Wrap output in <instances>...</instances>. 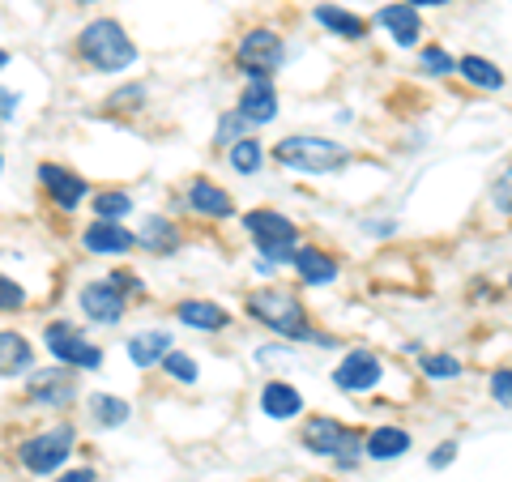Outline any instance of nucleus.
I'll list each match as a JSON object with an SVG mask.
<instances>
[{"mask_svg":"<svg viewBox=\"0 0 512 482\" xmlns=\"http://www.w3.org/2000/svg\"><path fill=\"white\" fill-rule=\"evenodd\" d=\"M248 316L261 320L265 329H274L291 342H312V346H333V337L325 333H312L308 325V308L299 303V295L282 291V286H265V291H252L248 295Z\"/></svg>","mask_w":512,"mask_h":482,"instance_id":"nucleus-1","label":"nucleus"},{"mask_svg":"<svg viewBox=\"0 0 512 482\" xmlns=\"http://www.w3.org/2000/svg\"><path fill=\"white\" fill-rule=\"evenodd\" d=\"M77 52L86 56V64L94 73H120L137 60V47L128 39V30L116 18H94L86 22V30L77 35Z\"/></svg>","mask_w":512,"mask_h":482,"instance_id":"nucleus-2","label":"nucleus"},{"mask_svg":"<svg viewBox=\"0 0 512 482\" xmlns=\"http://www.w3.org/2000/svg\"><path fill=\"white\" fill-rule=\"evenodd\" d=\"M274 158L299 175H333L350 163V150L338 146V141H329V137H303L299 133V137H282Z\"/></svg>","mask_w":512,"mask_h":482,"instance_id":"nucleus-3","label":"nucleus"},{"mask_svg":"<svg viewBox=\"0 0 512 482\" xmlns=\"http://www.w3.org/2000/svg\"><path fill=\"white\" fill-rule=\"evenodd\" d=\"M299 444L308 448V453H316V457H333V461L342 465V470H350V465H359V453H363L359 431H350L346 423L329 419V414H316V419L303 423Z\"/></svg>","mask_w":512,"mask_h":482,"instance_id":"nucleus-4","label":"nucleus"},{"mask_svg":"<svg viewBox=\"0 0 512 482\" xmlns=\"http://www.w3.org/2000/svg\"><path fill=\"white\" fill-rule=\"evenodd\" d=\"M244 227L252 231L256 252H261L269 265L274 261H295L299 231H295L291 218H282L278 210H252V214H244Z\"/></svg>","mask_w":512,"mask_h":482,"instance_id":"nucleus-5","label":"nucleus"},{"mask_svg":"<svg viewBox=\"0 0 512 482\" xmlns=\"http://www.w3.org/2000/svg\"><path fill=\"white\" fill-rule=\"evenodd\" d=\"M235 60H239V69H244L248 82H269V77L282 69L286 47H282V39L274 35V30L261 26V30H248V35L239 39Z\"/></svg>","mask_w":512,"mask_h":482,"instance_id":"nucleus-6","label":"nucleus"},{"mask_svg":"<svg viewBox=\"0 0 512 482\" xmlns=\"http://www.w3.org/2000/svg\"><path fill=\"white\" fill-rule=\"evenodd\" d=\"M43 346L52 350V359H60L64 367H99L103 363V350L99 346H90L86 342V333L69 325V320H56V325H47L43 329Z\"/></svg>","mask_w":512,"mask_h":482,"instance_id":"nucleus-7","label":"nucleus"},{"mask_svg":"<svg viewBox=\"0 0 512 482\" xmlns=\"http://www.w3.org/2000/svg\"><path fill=\"white\" fill-rule=\"evenodd\" d=\"M69 453H73V427H56V431H43V436H30L18 457H22V465L30 474L47 478L69 461Z\"/></svg>","mask_w":512,"mask_h":482,"instance_id":"nucleus-8","label":"nucleus"},{"mask_svg":"<svg viewBox=\"0 0 512 482\" xmlns=\"http://www.w3.org/2000/svg\"><path fill=\"white\" fill-rule=\"evenodd\" d=\"M384 380V363L372 355V350H350V355L333 367V384H338V393H372L376 384Z\"/></svg>","mask_w":512,"mask_h":482,"instance_id":"nucleus-9","label":"nucleus"},{"mask_svg":"<svg viewBox=\"0 0 512 482\" xmlns=\"http://www.w3.org/2000/svg\"><path fill=\"white\" fill-rule=\"evenodd\" d=\"M77 303H82L86 320H94V325H120L124 320V291L111 278L107 282H86Z\"/></svg>","mask_w":512,"mask_h":482,"instance_id":"nucleus-10","label":"nucleus"},{"mask_svg":"<svg viewBox=\"0 0 512 482\" xmlns=\"http://www.w3.org/2000/svg\"><path fill=\"white\" fill-rule=\"evenodd\" d=\"M30 401L35 406H47V410H60V406H69L73 393H77V376H73V367H52V372H39V376H30Z\"/></svg>","mask_w":512,"mask_h":482,"instance_id":"nucleus-11","label":"nucleus"},{"mask_svg":"<svg viewBox=\"0 0 512 482\" xmlns=\"http://www.w3.org/2000/svg\"><path fill=\"white\" fill-rule=\"evenodd\" d=\"M376 22L389 30L397 47H414L419 35H423V18H419V9H414L410 0H393V5H384L376 13Z\"/></svg>","mask_w":512,"mask_h":482,"instance_id":"nucleus-12","label":"nucleus"},{"mask_svg":"<svg viewBox=\"0 0 512 482\" xmlns=\"http://www.w3.org/2000/svg\"><path fill=\"white\" fill-rule=\"evenodd\" d=\"M39 184L52 192V201L60 205V210H77V201L86 197V180L82 175H73L69 167H60V163H43L39 167Z\"/></svg>","mask_w":512,"mask_h":482,"instance_id":"nucleus-13","label":"nucleus"},{"mask_svg":"<svg viewBox=\"0 0 512 482\" xmlns=\"http://www.w3.org/2000/svg\"><path fill=\"white\" fill-rule=\"evenodd\" d=\"M82 244H86V252H94V256H124L128 248L137 244V235H133V231H124L120 222H107V218H99V222H94V227H86Z\"/></svg>","mask_w":512,"mask_h":482,"instance_id":"nucleus-14","label":"nucleus"},{"mask_svg":"<svg viewBox=\"0 0 512 482\" xmlns=\"http://www.w3.org/2000/svg\"><path fill=\"white\" fill-rule=\"evenodd\" d=\"M261 410L269 414V419H295V414H303V393L295 389V384L286 380H269L261 389Z\"/></svg>","mask_w":512,"mask_h":482,"instance_id":"nucleus-15","label":"nucleus"},{"mask_svg":"<svg viewBox=\"0 0 512 482\" xmlns=\"http://www.w3.org/2000/svg\"><path fill=\"white\" fill-rule=\"evenodd\" d=\"M188 205H192L197 214H205V218H231V214H235L231 192H222V188L210 184V180H192V184H188Z\"/></svg>","mask_w":512,"mask_h":482,"instance_id":"nucleus-16","label":"nucleus"},{"mask_svg":"<svg viewBox=\"0 0 512 482\" xmlns=\"http://www.w3.org/2000/svg\"><path fill=\"white\" fill-rule=\"evenodd\" d=\"M239 111H244L248 124H269L278 116V94L269 82H248V90L239 94Z\"/></svg>","mask_w":512,"mask_h":482,"instance_id":"nucleus-17","label":"nucleus"},{"mask_svg":"<svg viewBox=\"0 0 512 482\" xmlns=\"http://www.w3.org/2000/svg\"><path fill=\"white\" fill-rule=\"evenodd\" d=\"M363 453L372 457V461L406 457V453H410V431H402V427H376V431H367Z\"/></svg>","mask_w":512,"mask_h":482,"instance_id":"nucleus-18","label":"nucleus"},{"mask_svg":"<svg viewBox=\"0 0 512 482\" xmlns=\"http://www.w3.org/2000/svg\"><path fill=\"white\" fill-rule=\"evenodd\" d=\"M291 265H295V273H299V278L308 282V286H329L333 278H338V261H333V256H325L320 248H299Z\"/></svg>","mask_w":512,"mask_h":482,"instance_id":"nucleus-19","label":"nucleus"},{"mask_svg":"<svg viewBox=\"0 0 512 482\" xmlns=\"http://www.w3.org/2000/svg\"><path fill=\"white\" fill-rule=\"evenodd\" d=\"M30 363H35V350H30V342L22 333H9L0 329V376H22L30 372Z\"/></svg>","mask_w":512,"mask_h":482,"instance_id":"nucleus-20","label":"nucleus"},{"mask_svg":"<svg viewBox=\"0 0 512 482\" xmlns=\"http://www.w3.org/2000/svg\"><path fill=\"white\" fill-rule=\"evenodd\" d=\"M312 18L329 30V35H338V39H363L367 35V22L359 18V13H350L342 5H316Z\"/></svg>","mask_w":512,"mask_h":482,"instance_id":"nucleus-21","label":"nucleus"},{"mask_svg":"<svg viewBox=\"0 0 512 482\" xmlns=\"http://www.w3.org/2000/svg\"><path fill=\"white\" fill-rule=\"evenodd\" d=\"M457 73L466 77L470 86H478V90H504V69L495 60H487V56H461L457 60Z\"/></svg>","mask_w":512,"mask_h":482,"instance_id":"nucleus-22","label":"nucleus"},{"mask_svg":"<svg viewBox=\"0 0 512 482\" xmlns=\"http://www.w3.org/2000/svg\"><path fill=\"white\" fill-rule=\"evenodd\" d=\"M167 355H171V333H163V329L137 333L133 342H128V359H133L137 367H154V363H163Z\"/></svg>","mask_w":512,"mask_h":482,"instance_id":"nucleus-23","label":"nucleus"},{"mask_svg":"<svg viewBox=\"0 0 512 482\" xmlns=\"http://www.w3.org/2000/svg\"><path fill=\"white\" fill-rule=\"evenodd\" d=\"M180 320H184L188 329L214 333V329L227 325V312H222L218 303H210V299H184V303H180Z\"/></svg>","mask_w":512,"mask_h":482,"instance_id":"nucleus-24","label":"nucleus"},{"mask_svg":"<svg viewBox=\"0 0 512 482\" xmlns=\"http://www.w3.org/2000/svg\"><path fill=\"white\" fill-rule=\"evenodd\" d=\"M137 244L141 248H150V252H158V256H171L175 248H180V231L171 227L167 218H146V227H141V235H137Z\"/></svg>","mask_w":512,"mask_h":482,"instance_id":"nucleus-25","label":"nucleus"},{"mask_svg":"<svg viewBox=\"0 0 512 482\" xmlns=\"http://www.w3.org/2000/svg\"><path fill=\"white\" fill-rule=\"evenodd\" d=\"M86 410H90V419L99 427H120V423H128V414H133L124 397H111V393H90Z\"/></svg>","mask_w":512,"mask_h":482,"instance_id":"nucleus-26","label":"nucleus"},{"mask_svg":"<svg viewBox=\"0 0 512 482\" xmlns=\"http://www.w3.org/2000/svg\"><path fill=\"white\" fill-rule=\"evenodd\" d=\"M227 163H231V171H239V175H256V171H261V163H265L261 141H256V137H239L235 146H231V154H227Z\"/></svg>","mask_w":512,"mask_h":482,"instance_id":"nucleus-27","label":"nucleus"},{"mask_svg":"<svg viewBox=\"0 0 512 482\" xmlns=\"http://www.w3.org/2000/svg\"><path fill=\"white\" fill-rule=\"evenodd\" d=\"M90 210L99 218H107V222H120L124 214H133V197H128V192H99Z\"/></svg>","mask_w":512,"mask_h":482,"instance_id":"nucleus-28","label":"nucleus"},{"mask_svg":"<svg viewBox=\"0 0 512 482\" xmlns=\"http://www.w3.org/2000/svg\"><path fill=\"white\" fill-rule=\"evenodd\" d=\"M419 367H423L427 380H457L461 376V359L457 355H423Z\"/></svg>","mask_w":512,"mask_h":482,"instance_id":"nucleus-29","label":"nucleus"},{"mask_svg":"<svg viewBox=\"0 0 512 482\" xmlns=\"http://www.w3.org/2000/svg\"><path fill=\"white\" fill-rule=\"evenodd\" d=\"M248 128H252V124L244 120V111L235 107V111H227V116L218 120V137H214V141H218V146H235L239 137H248Z\"/></svg>","mask_w":512,"mask_h":482,"instance_id":"nucleus-30","label":"nucleus"},{"mask_svg":"<svg viewBox=\"0 0 512 482\" xmlns=\"http://www.w3.org/2000/svg\"><path fill=\"white\" fill-rule=\"evenodd\" d=\"M419 64H423L427 73H436V77H448V73H457V60L448 56L444 47H436V43H431V47H423V52H419Z\"/></svg>","mask_w":512,"mask_h":482,"instance_id":"nucleus-31","label":"nucleus"},{"mask_svg":"<svg viewBox=\"0 0 512 482\" xmlns=\"http://www.w3.org/2000/svg\"><path fill=\"white\" fill-rule=\"evenodd\" d=\"M163 372L171 380H180V384H192V380H197V359H188V355H180V350H171V355L163 359Z\"/></svg>","mask_w":512,"mask_h":482,"instance_id":"nucleus-32","label":"nucleus"},{"mask_svg":"<svg viewBox=\"0 0 512 482\" xmlns=\"http://www.w3.org/2000/svg\"><path fill=\"white\" fill-rule=\"evenodd\" d=\"M22 303H26V291L0 273V312H22Z\"/></svg>","mask_w":512,"mask_h":482,"instance_id":"nucleus-33","label":"nucleus"},{"mask_svg":"<svg viewBox=\"0 0 512 482\" xmlns=\"http://www.w3.org/2000/svg\"><path fill=\"white\" fill-rule=\"evenodd\" d=\"M487 389H491V397L500 401L504 410H512V367H500V372H491V384H487Z\"/></svg>","mask_w":512,"mask_h":482,"instance_id":"nucleus-34","label":"nucleus"},{"mask_svg":"<svg viewBox=\"0 0 512 482\" xmlns=\"http://www.w3.org/2000/svg\"><path fill=\"white\" fill-rule=\"evenodd\" d=\"M491 201H495V210H504V214H512V167L495 180V188H491Z\"/></svg>","mask_w":512,"mask_h":482,"instance_id":"nucleus-35","label":"nucleus"},{"mask_svg":"<svg viewBox=\"0 0 512 482\" xmlns=\"http://www.w3.org/2000/svg\"><path fill=\"white\" fill-rule=\"evenodd\" d=\"M141 99H146V86H128V90H116L111 94V107H141Z\"/></svg>","mask_w":512,"mask_h":482,"instance_id":"nucleus-36","label":"nucleus"},{"mask_svg":"<svg viewBox=\"0 0 512 482\" xmlns=\"http://www.w3.org/2000/svg\"><path fill=\"white\" fill-rule=\"evenodd\" d=\"M457 453H461V444H453V440H444L436 453H431V470H444V465H453L457 461Z\"/></svg>","mask_w":512,"mask_h":482,"instance_id":"nucleus-37","label":"nucleus"},{"mask_svg":"<svg viewBox=\"0 0 512 482\" xmlns=\"http://www.w3.org/2000/svg\"><path fill=\"white\" fill-rule=\"evenodd\" d=\"M18 103H22L18 90H0V120H13V116H18Z\"/></svg>","mask_w":512,"mask_h":482,"instance_id":"nucleus-38","label":"nucleus"},{"mask_svg":"<svg viewBox=\"0 0 512 482\" xmlns=\"http://www.w3.org/2000/svg\"><path fill=\"white\" fill-rule=\"evenodd\" d=\"M111 282H116L120 291H141V282L133 278V273H111Z\"/></svg>","mask_w":512,"mask_h":482,"instance_id":"nucleus-39","label":"nucleus"},{"mask_svg":"<svg viewBox=\"0 0 512 482\" xmlns=\"http://www.w3.org/2000/svg\"><path fill=\"white\" fill-rule=\"evenodd\" d=\"M56 482H94V470H69V474H60Z\"/></svg>","mask_w":512,"mask_h":482,"instance_id":"nucleus-40","label":"nucleus"},{"mask_svg":"<svg viewBox=\"0 0 512 482\" xmlns=\"http://www.w3.org/2000/svg\"><path fill=\"white\" fill-rule=\"evenodd\" d=\"M410 5H414V9H423V5H427V9H444L448 0H410Z\"/></svg>","mask_w":512,"mask_h":482,"instance_id":"nucleus-41","label":"nucleus"},{"mask_svg":"<svg viewBox=\"0 0 512 482\" xmlns=\"http://www.w3.org/2000/svg\"><path fill=\"white\" fill-rule=\"evenodd\" d=\"M5 64H9V52H5V47H0V69H5Z\"/></svg>","mask_w":512,"mask_h":482,"instance_id":"nucleus-42","label":"nucleus"},{"mask_svg":"<svg viewBox=\"0 0 512 482\" xmlns=\"http://www.w3.org/2000/svg\"><path fill=\"white\" fill-rule=\"evenodd\" d=\"M82 5H90V0H82Z\"/></svg>","mask_w":512,"mask_h":482,"instance_id":"nucleus-43","label":"nucleus"}]
</instances>
